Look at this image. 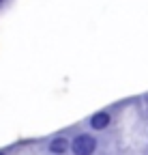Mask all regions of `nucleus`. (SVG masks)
<instances>
[{
	"mask_svg": "<svg viewBox=\"0 0 148 155\" xmlns=\"http://www.w3.org/2000/svg\"><path fill=\"white\" fill-rule=\"evenodd\" d=\"M0 155H7V153H5V151H0Z\"/></svg>",
	"mask_w": 148,
	"mask_h": 155,
	"instance_id": "39448f33",
	"label": "nucleus"
},
{
	"mask_svg": "<svg viewBox=\"0 0 148 155\" xmlns=\"http://www.w3.org/2000/svg\"><path fill=\"white\" fill-rule=\"evenodd\" d=\"M112 121H114V116H112V112L109 110H97V112H92L90 116H88V129L95 134V131H105L109 125H112Z\"/></svg>",
	"mask_w": 148,
	"mask_h": 155,
	"instance_id": "f03ea898",
	"label": "nucleus"
},
{
	"mask_svg": "<svg viewBox=\"0 0 148 155\" xmlns=\"http://www.w3.org/2000/svg\"><path fill=\"white\" fill-rule=\"evenodd\" d=\"M5 2H7V0H0V7H2V5H5Z\"/></svg>",
	"mask_w": 148,
	"mask_h": 155,
	"instance_id": "20e7f679",
	"label": "nucleus"
},
{
	"mask_svg": "<svg viewBox=\"0 0 148 155\" xmlns=\"http://www.w3.org/2000/svg\"><path fill=\"white\" fill-rule=\"evenodd\" d=\"M47 153L49 155H67L69 153V138L62 134H56L47 140Z\"/></svg>",
	"mask_w": 148,
	"mask_h": 155,
	"instance_id": "7ed1b4c3",
	"label": "nucleus"
},
{
	"mask_svg": "<svg viewBox=\"0 0 148 155\" xmlns=\"http://www.w3.org/2000/svg\"><path fill=\"white\" fill-rule=\"evenodd\" d=\"M99 149V140L92 131H77L69 140V151L73 155H95Z\"/></svg>",
	"mask_w": 148,
	"mask_h": 155,
	"instance_id": "f257e3e1",
	"label": "nucleus"
}]
</instances>
